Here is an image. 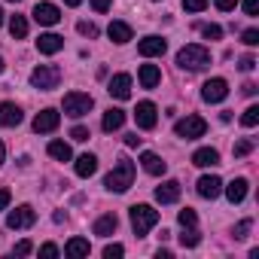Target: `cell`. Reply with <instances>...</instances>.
I'll list each match as a JSON object with an SVG mask.
<instances>
[{"label": "cell", "instance_id": "1", "mask_svg": "<svg viewBox=\"0 0 259 259\" xmlns=\"http://www.w3.org/2000/svg\"><path fill=\"white\" fill-rule=\"evenodd\" d=\"M132 183H135V162H128V159H119L116 168H113V171L107 174V180H104V186H107L110 192H125Z\"/></svg>", "mask_w": 259, "mask_h": 259}, {"label": "cell", "instance_id": "2", "mask_svg": "<svg viewBox=\"0 0 259 259\" xmlns=\"http://www.w3.org/2000/svg\"><path fill=\"white\" fill-rule=\"evenodd\" d=\"M177 64H180L183 70H201V67L210 64V52H207V46L189 43V46H183V49L177 52Z\"/></svg>", "mask_w": 259, "mask_h": 259}, {"label": "cell", "instance_id": "3", "mask_svg": "<svg viewBox=\"0 0 259 259\" xmlns=\"http://www.w3.org/2000/svg\"><path fill=\"white\" fill-rule=\"evenodd\" d=\"M156 223H159V210H153L150 204H135L132 207V229H135L138 238H144Z\"/></svg>", "mask_w": 259, "mask_h": 259}, {"label": "cell", "instance_id": "4", "mask_svg": "<svg viewBox=\"0 0 259 259\" xmlns=\"http://www.w3.org/2000/svg\"><path fill=\"white\" fill-rule=\"evenodd\" d=\"M58 82H61V70L55 64H40L31 73V85L40 92H52V89H58Z\"/></svg>", "mask_w": 259, "mask_h": 259}, {"label": "cell", "instance_id": "5", "mask_svg": "<svg viewBox=\"0 0 259 259\" xmlns=\"http://www.w3.org/2000/svg\"><path fill=\"white\" fill-rule=\"evenodd\" d=\"M207 132V122L201 116H186V119H177L174 122V135L183 138V141H195V138H204Z\"/></svg>", "mask_w": 259, "mask_h": 259}, {"label": "cell", "instance_id": "6", "mask_svg": "<svg viewBox=\"0 0 259 259\" xmlns=\"http://www.w3.org/2000/svg\"><path fill=\"white\" fill-rule=\"evenodd\" d=\"M92 107H95V101H92V95H85V92H67V95H64V113L73 116V119L85 116Z\"/></svg>", "mask_w": 259, "mask_h": 259}, {"label": "cell", "instance_id": "7", "mask_svg": "<svg viewBox=\"0 0 259 259\" xmlns=\"http://www.w3.org/2000/svg\"><path fill=\"white\" fill-rule=\"evenodd\" d=\"M58 125H61V113L52 110V107H46V110H40L34 116V132L37 135H49V132H55Z\"/></svg>", "mask_w": 259, "mask_h": 259}, {"label": "cell", "instance_id": "8", "mask_svg": "<svg viewBox=\"0 0 259 259\" xmlns=\"http://www.w3.org/2000/svg\"><path fill=\"white\" fill-rule=\"evenodd\" d=\"M226 95H229V82L223 76H213V79H207L201 85V98L207 104H220V101H226Z\"/></svg>", "mask_w": 259, "mask_h": 259}, {"label": "cell", "instance_id": "9", "mask_svg": "<svg viewBox=\"0 0 259 259\" xmlns=\"http://www.w3.org/2000/svg\"><path fill=\"white\" fill-rule=\"evenodd\" d=\"M34 223H37V213H34L31 204H19V207L10 210V217H7V226H10V229H31Z\"/></svg>", "mask_w": 259, "mask_h": 259}, {"label": "cell", "instance_id": "10", "mask_svg": "<svg viewBox=\"0 0 259 259\" xmlns=\"http://www.w3.org/2000/svg\"><path fill=\"white\" fill-rule=\"evenodd\" d=\"M135 119H138V128H144V132H153L156 122H159V110L153 101H141L138 110H135Z\"/></svg>", "mask_w": 259, "mask_h": 259}, {"label": "cell", "instance_id": "11", "mask_svg": "<svg viewBox=\"0 0 259 259\" xmlns=\"http://www.w3.org/2000/svg\"><path fill=\"white\" fill-rule=\"evenodd\" d=\"M107 92H110L116 101H128V98H132V76H128V73H116V76L107 82Z\"/></svg>", "mask_w": 259, "mask_h": 259}, {"label": "cell", "instance_id": "12", "mask_svg": "<svg viewBox=\"0 0 259 259\" xmlns=\"http://www.w3.org/2000/svg\"><path fill=\"white\" fill-rule=\"evenodd\" d=\"M22 119H25V113L19 104H13V101L0 104V125L4 128H16V125H22Z\"/></svg>", "mask_w": 259, "mask_h": 259}, {"label": "cell", "instance_id": "13", "mask_svg": "<svg viewBox=\"0 0 259 259\" xmlns=\"http://www.w3.org/2000/svg\"><path fill=\"white\" fill-rule=\"evenodd\" d=\"M34 19H37L40 25H58V22H61V10H58L55 4H37V7H34Z\"/></svg>", "mask_w": 259, "mask_h": 259}, {"label": "cell", "instance_id": "14", "mask_svg": "<svg viewBox=\"0 0 259 259\" xmlns=\"http://www.w3.org/2000/svg\"><path fill=\"white\" fill-rule=\"evenodd\" d=\"M165 49H168V43H165L162 37H144V40L138 43V52H141L144 58H156V55H165Z\"/></svg>", "mask_w": 259, "mask_h": 259}, {"label": "cell", "instance_id": "15", "mask_svg": "<svg viewBox=\"0 0 259 259\" xmlns=\"http://www.w3.org/2000/svg\"><path fill=\"white\" fill-rule=\"evenodd\" d=\"M220 192H223V180H220L217 174H204V177L198 180V195H201V198H210V201H213Z\"/></svg>", "mask_w": 259, "mask_h": 259}, {"label": "cell", "instance_id": "16", "mask_svg": "<svg viewBox=\"0 0 259 259\" xmlns=\"http://www.w3.org/2000/svg\"><path fill=\"white\" fill-rule=\"evenodd\" d=\"M180 198V183L177 180H165L162 186H156V201L159 204H174Z\"/></svg>", "mask_w": 259, "mask_h": 259}, {"label": "cell", "instance_id": "17", "mask_svg": "<svg viewBox=\"0 0 259 259\" xmlns=\"http://www.w3.org/2000/svg\"><path fill=\"white\" fill-rule=\"evenodd\" d=\"M125 125V113L119 110V107H110L107 113H104V119H101V128L107 135H113V132H119V128Z\"/></svg>", "mask_w": 259, "mask_h": 259}, {"label": "cell", "instance_id": "18", "mask_svg": "<svg viewBox=\"0 0 259 259\" xmlns=\"http://www.w3.org/2000/svg\"><path fill=\"white\" fill-rule=\"evenodd\" d=\"M37 49H40L43 55H55V52L64 49V37H58V34H40Z\"/></svg>", "mask_w": 259, "mask_h": 259}, {"label": "cell", "instance_id": "19", "mask_svg": "<svg viewBox=\"0 0 259 259\" xmlns=\"http://www.w3.org/2000/svg\"><path fill=\"white\" fill-rule=\"evenodd\" d=\"M192 165H198V168H213V165H220V153H217L213 147H201V150L192 153Z\"/></svg>", "mask_w": 259, "mask_h": 259}, {"label": "cell", "instance_id": "20", "mask_svg": "<svg viewBox=\"0 0 259 259\" xmlns=\"http://www.w3.org/2000/svg\"><path fill=\"white\" fill-rule=\"evenodd\" d=\"M141 165H144V171L153 174V177H162V174L168 171V165H165L156 153H141Z\"/></svg>", "mask_w": 259, "mask_h": 259}, {"label": "cell", "instance_id": "21", "mask_svg": "<svg viewBox=\"0 0 259 259\" xmlns=\"http://www.w3.org/2000/svg\"><path fill=\"white\" fill-rule=\"evenodd\" d=\"M107 34H110V40L113 43H128L135 37V31H132V25H125V22H110V28H107Z\"/></svg>", "mask_w": 259, "mask_h": 259}, {"label": "cell", "instance_id": "22", "mask_svg": "<svg viewBox=\"0 0 259 259\" xmlns=\"http://www.w3.org/2000/svg\"><path fill=\"white\" fill-rule=\"evenodd\" d=\"M138 79H141V85H144V89H156V85H159V79H162V70H159L156 64H144V67H141V73H138Z\"/></svg>", "mask_w": 259, "mask_h": 259}, {"label": "cell", "instance_id": "23", "mask_svg": "<svg viewBox=\"0 0 259 259\" xmlns=\"http://www.w3.org/2000/svg\"><path fill=\"white\" fill-rule=\"evenodd\" d=\"M226 198H229L232 204H241V201L247 198V180H244V177L232 180V183L226 186Z\"/></svg>", "mask_w": 259, "mask_h": 259}, {"label": "cell", "instance_id": "24", "mask_svg": "<svg viewBox=\"0 0 259 259\" xmlns=\"http://www.w3.org/2000/svg\"><path fill=\"white\" fill-rule=\"evenodd\" d=\"M89 241L85 238H70L67 241V247H64V256H70V259H82V256H89Z\"/></svg>", "mask_w": 259, "mask_h": 259}, {"label": "cell", "instance_id": "25", "mask_svg": "<svg viewBox=\"0 0 259 259\" xmlns=\"http://www.w3.org/2000/svg\"><path fill=\"white\" fill-rule=\"evenodd\" d=\"M116 226H119L116 213H104V217H98V223H95V235L107 238V235H113V232H116Z\"/></svg>", "mask_w": 259, "mask_h": 259}, {"label": "cell", "instance_id": "26", "mask_svg": "<svg viewBox=\"0 0 259 259\" xmlns=\"http://www.w3.org/2000/svg\"><path fill=\"white\" fill-rule=\"evenodd\" d=\"M95 171H98V159L92 153H85V156L76 159V177H92Z\"/></svg>", "mask_w": 259, "mask_h": 259}, {"label": "cell", "instance_id": "27", "mask_svg": "<svg viewBox=\"0 0 259 259\" xmlns=\"http://www.w3.org/2000/svg\"><path fill=\"white\" fill-rule=\"evenodd\" d=\"M49 156L52 159H58V162H70V147L64 144V141H49Z\"/></svg>", "mask_w": 259, "mask_h": 259}, {"label": "cell", "instance_id": "28", "mask_svg": "<svg viewBox=\"0 0 259 259\" xmlns=\"http://www.w3.org/2000/svg\"><path fill=\"white\" fill-rule=\"evenodd\" d=\"M10 34H13L16 40L28 37V19H25V16H13V19H10Z\"/></svg>", "mask_w": 259, "mask_h": 259}, {"label": "cell", "instance_id": "29", "mask_svg": "<svg viewBox=\"0 0 259 259\" xmlns=\"http://www.w3.org/2000/svg\"><path fill=\"white\" fill-rule=\"evenodd\" d=\"M198 241H201V235L195 232V226L192 229H183V235H180V244L183 247H198Z\"/></svg>", "mask_w": 259, "mask_h": 259}, {"label": "cell", "instance_id": "30", "mask_svg": "<svg viewBox=\"0 0 259 259\" xmlns=\"http://www.w3.org/2000/svg\"><path fill=\"white\" fill-rule=\"evenodd\" d=\"M241 125H247V128L259 125V107H247V110H244V116H241Z\"/></svg>", "mask_w": 259, "mask_h": 259}, {"label": "cell", "instance_id": "31", "mask_svg": "<svg viewBox=\"0 0 259 259\" xmlns=\"http://www.w3.org/2000/svg\"><path fill=\"white\" fill-rule=\"evenodd\" d=\"M177 223H180L183 229H192V226L198 223V217H195V210H189V207H186V210H180V213H177Z\"/></svg>", "mask_w": 259, "mask_h": 259}, {"label": "cell", "instance_id": "32", "mask_svg": "<svg viewBox=\"0 0 259 259\" xmlns=\"http://www.w3.org/2000/svg\"><path fill=\"white\" fill-rule=\"evenodd\" d=\"M247 153H253V141H247V138H244V141H238V144H235V159H241V156H247Z\"/></svg>", "mask_w": 259, "mask_h": 259}, {"label": "cell", "instance_id": "33", "mask_svg": "<svg viewBox=\"0 0 259 259\" xmlns=\"http://www.w3.org/2000/svg\"><path fill=\"white\" fill-rule=\"evenodd\" d=\"M207 7V0H183V10L186 13H201Z\"/></svg>", "mask_w": 259, "mask_h": 259}, {"label": "cell", "instance_id": "34", "mask_svg": "<svg viewBox=\"0 0 259 259\" xmlns=\"http://www.w3.org/2000/svg\"><path fill=\"white\" fill-rule=\"evenodd\" d=\"M70 138H73V141H79V144H82V141H89V128H85V125H73V128H70Z\"/></svg>", "mask_w": 259, "mask_h": 259}, {"label": "cell", "instance_id": "35", "mask_svg": "<svg viewBox=\"0 0 259 259\" xmlns=\"http://www.w3.org/2000/svg\"><path fill=\"white\" fill-rule=\"evenodd\" d=\"M76 31H79L82 37H98V25H92V22H79Z\"/></svg>", "mask_w": 259, "mask_h": 259}, {"label": "cell", "instance_id": "36", "mask_svg": "<svg viewBox=\"0 0 259 259\" xmlns=\"http://www.w3.org/2000/svg\"><path fill=\"white\" fill-rule=\"evenodd\" d=\"M201 34H204L207 40H220V37H223V28H220V25H204Z\"/></svg>", "mask_w": 259, "mask_h": 259}, {"label": "cell", "instance_id": "37", "mask_svg": "<svg viewBox=\"0 0 259 259\" xmlns=\"http://www.w3.org/2000/svg\"><path fill=\"white\" fill-rule=\"evenodd\" d=\"M241 40H244L247 46H256V43H259V31H256V28H247V31L241 34Z\"/></svg>", "mask_w": 259, "mask_h": 259}, {"label": "cell", "instance_id": "38", "mask_svg": "<svg viewBox=\"0 0 259 259\" xmlns=\"http://www.w3.org/2000/svg\"><path fill=\"white\" fill-rule=\"evenodd\" d=\"M122 253H125L122 244H107V247H104V256H107V259H116V256H122Z\"/></svg>", "mask_w": 259, "mask_h": 259}, {"label": "cell", "instance_id": "39", "mask_svg": "<svg viewBox=\"0 0 259 259\" xmlns=\"http://www.w3.org/2000/svg\"><path fill=\"white\" fill-rule=\"evenodd\" d=\"M31 250H34V244H31V241H19V244L13 247V253H16V256H28Z\"/></svg>", "mask_w": 259, "mask_h": 259}, {"label": "cell", "instance_id": "40", "mask_svg": "<svg viewBox=\"0 0 259 259\" xmlns=\"http://www.w3.org/2000/svg\"><path fill=\"white\" fill-rule=\"evenodd\" d=\"M238 67H241V70H244V73H250V70H253V67H256V58H253V55H244V58H241V61H238Z\"/></svg>", "mask_w": 259, "mask_h": 259}, {"label": "cell", "instance_id": "41", "mask_svg": "<svg viewBox=\"0 0 259 259\" xmlns=\"http://www.w3.org/2000/svg\"><path fill=\"white\" fill-rule=\"evenodd\" d=\"M250 226H253L250 220H241V223L235 226V238H247V232H250Z\"/></svg>", "mask_w": 259, "mask_h": 259}, {"label": "cell", "instance_id": "42", "mask_svg": "<svg viewBox=\"0 0 259 259\" xmlns=\"http://www.w3.org/2000/svg\"><path fill=\"white\" fill-rule=\"evenodd\" d=\"M40 256L55 259V256H58V247H55V244H43V247H40Z\"/></svg>", "mask_w": 259, "mask_h": 259}, {"label": "cell", "instance_id": "43", "mask_svg": "<svg viewBox=\"0 0 259 259\" xmlns=\"http://www.w3.org/2000/svg\"><path fill=\"white\" fill-rule=\"evenodd\" d=\"M213 4H217V10L229 13V10H235V7H238V0H213Z\"/></svg>", "mask_w": 259, "mask_h": 259}, {"label": "cell", "instance_id": "44", "mask_svg": "<svg viewBox=\"0 0 259 259\" xmlns=\"http://www.w3.org/2000/svg\"><path fill=\"white\" fill-rule=\"evenodd\" d=\"M244 13L247 16H256L259 13V0H244Z\"/></svg>", "mask_w": 259, "mask_h": 259}, {"label": "cell", "instance_id": "45", "mask_svg": "<svg viewBox=\"0 0 259 259\" xmlns=\"http://www.w3.org/2000/svg\"><path fill=\"white\" fill-rule=\"evenodd\" d=\"M92 10L95 13H107L110 10V0H92Z\"/></svg>", "mask_w": 259, "mask_h": 259}, {"label": "cell", "instance_id": "46", "mask_svg": "<svg viewBox=\"0 0 259 259\" xmlns=\"http://www.w3.org/2000/svg\"><path fill=\"white\" fill-rule=\"evenodd\" d=\"M7 207H10V189L0 186V210H7Z\"/></svg>", "mask_w": 259, "mask_h": 259}, {"label": "cell", "instance_id": "47", "mask_svg": "<svg viewBox=\"0 0 259 259\" xmlns=\"http://www.w3.org/2000/svg\"><path fill=\"white\" fill-rule=\"evenodd\" d=\"M125 147H132V150L141 147V138H138V135H125Z\"/></svg>", "mask_w": 259, "mask_h": 259}, {"label": "cell", "instance_id": "48", "mask_svg": "<svg viewBox=\"0 0 259 259\" xmlns=\"http://www.w3.org/2000/svg\"><path fill=\"white\" fill-rule=\"evenodd\" d=\"M244 95H256V82H244Z\"/></svg>", "mask_w": 259, "mask_h": 259}, {"label": "cell", "instance_id": "49", "mask_svg": "<svg viewBox=\"0 0 259 259\" xmlns=\"http://www.w3.org/2000/svg\"><path fill=\"white\" fill-rule=\"evenodd\" d=\"M4 159H7V150H4V141H0V165H4Z\"/></svg>", "mask_w": 259, "mask_h": 259}, {"label": "cell", "instance_id": "50", "mask_svg": "<svg viewBox=\"0 0 259 259\" xmlns=\"http://www.w3.org/2000/svg\"><path fill=\"white\" fill-rule=\"evenodd\" d=\"M64 4H67V7H79V4H82V0H64Z\"/></svg>", "mask_w": 259, "mask_h": 259}, {"label": "cell", "instance_id": "51", "mask_svg": "<svg viewBox=\"0 0 259 259\" xmlns=\"http://www.w3.org/2000/svg\"><path fill=\"white\" fill-rule=\"evenodd\" d=\"M4 67H7V64H4V58H0V73H4Z\"/></svg>", "mask_w": 259, "mask_h": 259}, {"label": "cell", "instance_id": "52", "mask_svg": "<svg viewBox=\"0 0 259 259\" xmlns=\"http://www.w3.org/2000/svg\"><path fill=\"white\" fill-rule=\"evenodd\" d=\"M0 25H4V10H0Z\"/></svg>", "mask_w": 259, "mask_h": 259}, {"label": "cell", "instance_id": "53", "mask_svg": "<svg viewBox=\"0 0 259 259\" xmlns=\"http://www.w3.org/2000/svg\"><path fill=\"white\" fill-rule=\"evenodd\" d=\"M13 4H16V0H13Z\"/></svg>", "mask_w": 259, "mask_h": 259}]
</instances>
